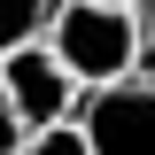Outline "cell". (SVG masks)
Instances as JSON below:
<instances>
[{
  "mask_svg": "<svg viewBox=\"0 0 155 155\" xmlns=\"http://www.w3.org/2000/svg\"><path fill=\"white\" fill-rule=\"evenodd\" d=\"M39 39L78 85H116L140 70V0H54Z\"/></svg>",
  "mask_w": 155,
  "mask_h": 155,
  "instance_id": "6da1fadb",
  "label": "cell"
},
{
  "mask_svg": "<svg viewBox=\"0 0 155 155\" xmlns=\"http://www.w3.org/2000/svg\"><path fill=\"white\" fill-rule=\"evenodd\" d=\"M78 124H85L93 155H155V78L132 70L116 85H85Z\"/></svg>",
  "mask_w": 155,
  "mask_h": 155,
  "instance_id": "7a4b0ae2",
  "label": "cell"
},
{
  "mask_svg": "<svg viewBox=\"0 0 155 155\" xmlns=\"http://www.w3.org/2000/svg\"><path fill=\"white\" fill-rule=\"evenodd\" d=\"M0 78H8V101H16V124H23V132L70 124V116H78V101H85V85H78V78L54 62V47H47V39L8 47V54H0Z\"/></svg>",
  "mask_w": 155,
  "mask_h": 155,
  "instance_id": "3957f363",
  "label": "cell"
},
{
  "mask_svg": "<svg viewBox=\"0 0 155 155\" xmlns=\"http://www.w3.org/2000/svg\"><path fill=\"white\" fill-rule=\"evenodd\" d=\"M47 16H54V0H0V54L23 47V39H39Z\"/></svg>",
  "mask_w": 155,
  "mask_h": 155,
  "instance_id": "277c9868",
  "label": "cell"
},
{
  "mask_svg": "<svg viewBox=\"0 0 155 155\" xmlns=\"http://www.w3.org/2000/svg\"><path fill=\"white\" fill-rule=\"evenodd\" d=\"M16 155H93V147H85V124L70 116V124H47V132H23Z\"/></svg>",
  "mask_w": 155,
  "mask_h": 155,
  "instance_id": "5b68a950",
  "label": "cell"
},
{
  "mask_svg": "<svg viewBox=\"0 0 155 155\" xmlns=\"http://www.w3.org/2000/svg\"><path fill=\"white\" fill-rule=\"evenodd\" d=\"M23 147V124H16V101H8V78H0V155Z\"/></svg>",
  "mask_w": 155,
  "mask_h": 155,
  "instance_id": "8992f818",
  "label": "cell"
},
{
  "mask_svg": "<svg viewBox=\"0 0 155 155\" xmlns=\"http://www.w3.org/2000/svg\"><path fill=\"white\" fill-rule=\"evenodd\" d=\"M140 70L155 78V0H140Z\"/></svg>",
  "mask_w": 155,
  "mask_h": 155,
  "instance_id": "52a82bcc",
  "label": "cell"
}]
</instances>
